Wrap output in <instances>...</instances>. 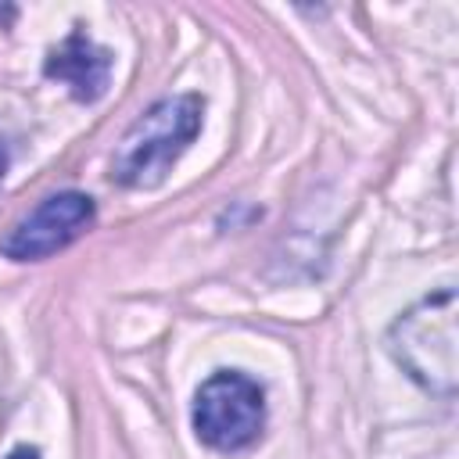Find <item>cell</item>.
I'll return each mask as SVG.
<instances>
[{
    "label": "cell",
    "instance_id": "cell-1",
    "mask_svg": "<svg viewBox=\"0 0 459 459\" xmlns=\"http://www.w3.org/2000/svg\"><path fill=\"white\" fill-rule=\"evenodd\" d=\"M204 100L197 93H176L154 100L118 140L111 154V179L129 190H151L165 183L179 154L201 129Z\"/></svg>",
    "mask_w": 459,
    "mask_h": 459
},
{
    "label": "cell",
    "instance_id": "cell-2",
    "mask_svg": "<svg viewBox=\"0 0 459 459\" xmlns=\"http://www.w3.org/2000/svg\"><path fill=\"white\" fill-rule=\"evenodd\" d=\"M455 290L441 287L405 308L387 330L391 359L430 394H455Z\"/></svg>",
    "mask_w": 459,
    "mask_h": 459
},
{
    "label": "cell",
    "instance_id": "cell-3",
    "mask_svg": "<svg viewBox=\"0 0 459 459\" xmlns=\"http://www.w3.org/2000/svg\"><path fill=\"white\" fill-rule=\"evenodd\" d=\"M265 427V394L258 380L237 369L212 373L194 398V430L215 452H240Z\"/></svg>",
    "mask_w": 459,
    "mask_h": 459
},
{
    "label": "cell",
    "instance_id": "cell-4",
    "mask_svg": "<svg viewBox=\"0 0 459 459\" xmlns=\"http://www.w3.org/2000/svg\"><path fill=\"white\" fill-rule=\"evenodd\" d=\"M97 208H93V197L79 194V190H61V194H50L43 197L11 233L7 240L0 244L4 258H14V262H36V258H47L61 247H68L90 222H93Z\"/></svg>",
    "mask_w": 459,
    "mask_h": 459
},
{
    "label": "cell",
    "instance_id": "cell-5",
    "mask_svg": "<svg viewBox=\"0 0 459 459\" xmlns=\"http://www.w3.org/2000/svg\"><path fill=\"white\" fill-rule=\"evenodd\" d=\"M43 72H47V79L65 82L75 100H97L108 90L111 54L104 47H97L86 32L75 29L57 50H50Z\"/></svg>",
    "mask_w": 459,
    "mask_h": 459
},
{
    "label": "cell",
    "instance_id": "cell-6",
    "mask_svg": "<svg viewBox=\"0 0 459 459\" xmlns=\"http://www.w3.org/2000/svg\"><path fill=\"white\" fill-rule=\"evenodd\" d=\"M7 459H39V452H36V448H29V445H18V448H11V452H7Z\"/></svg>",
    "mask_w": 459,
    "mask_h": 459
}]
</instances>
